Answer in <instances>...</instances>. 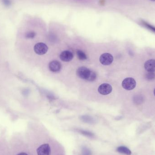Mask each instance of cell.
<instances>
[{
  "mask_svg": "<svg viewBox=\"0 0 155 155\" xmlns=\"http://www.w3.org/2000/svg\"><path fill=\"white\" fill-rule=\"evenodd\" d=\"M76 74L80 78L88 81H94L97 78V74L94 71L84 66L78 69Z\"/></svg>",
  "mask_w": 155,
  "mask_h": 155,
  "instance_id": "obj_1",
  "label": "cell"
},
{
  "mask_svg": "<svg viewBox=\"0 0 155 155\" xmlns=\"http://www.w3.org/2000/svg\"><path fill=\"white\" fill-rule=\"evenodd\" d=\"M136 82L132 78H125L122 82V86L124 89L127 90H133L135 87Z\"/></svg>",
  "mask_w": 155,
  "mask_h": 155,
  "instance_id": "obj_2",
  "label": "cell"
},
{
  "mask_svg": "<svg viewBox=\"0 0 155 155\" xmlns=\"http://www.w3.org/2000/svg\"><path fill=\"white\" fill-rule=\"evenodd\" d=\"M48 50V48L47 45L43 43H38L34 46L35 52L39 55L45 54Z\"/></svg>",
  "mask_w": 155,
  "mask_h": 155,
  "instance_id": "obj_3",
  "label": "cell"
},
{
  "mask_svg": "<svg viewBox=\"0 0 155 155\" xmlns=\"http://www.w3.org/2000/svg\"><path fill=\"white\" fill-rule=\"evenodd\" d=\"M114 58L112 54L109 53H104L100 56L99 61L100 63L104 65H108L113 62Z\"/></svg>",
  "mask_w": 155,
  "mask_h": 155,
  "instance_id": "obj_4",
  "label": "cell"
},
{
  "mask_svg": "<svg viewBox=\"0 0 155 155\" xmlns=\"http://www.w3.org/2000/svg\"><path fill=\"white\" fill-rule=\"evenodd\" d=\"M98 91L101 94L105 95L111 93L112 91V87L111 85L109 84L105 83L99 86Z\"/></svg>",
  "mask_w": 155,
  "mask_h": 155,
  "instance_id": "obj_5",
  "label": "cell"
},
{
  "mask_svg": "<svg viewBox=\"0 0 155 155\" xmlns=\"http://www.w3.org/2000/svg\"><path fill=\"white\" fill-rule=\"evenodd\" d=\"M38 155H50L51 153V147L48 144H45L38 147L37 150Z\"/></svg>",
  "mask_w": 155,
  "mask_h": 155,
  "instance_id": "obj_6",
  "label": "cell"
},
{
  "mask_svg": "<svg viewBox=\"0 0 155 155\" xmlns=\"http://www.w3.org/2000/svg\"><path fill=\"white\" fill-rule=\"evenodd\" d=\"M61 64L60 62L57 61H54L51 62L49 64V68L51 71L57 72L60 71L61 69Z\"/></svg>",
  "mask_w": 155,
  "mask_h": 155,
  "instance_id": "obj_7",
  "label": "cell"
},
{
  "mask_svg": "<svg viewBox=\"0 0 155 155\" xmlns=\"http://www.w3.org/2000/svg\"><path fill=\"white\" fill-rule=\"evenodd\" d=\"M60 59L64 62H69L71 61L74 58V54L70 51H65L60 54Z\"/></svg>",
  "mask_w": 155,
  "mask_h": 155,
  "instance_id": "obj_8",
  "label": "cell"
},
{
  "mask_svg": "<svg viewBox=\"0 0 155 155\" xmlns=\"http://www.w3.org/2000/svg\"><path fill=\"white\" fill-rule=\"evenodd\" d=\"M144 68L148 72H155V60H148L144 64Z\"/></svg>",
  "mask_w": 155,
  "mask_h": 155,
  "instance_id": "obj_9",
  "label": "cell"
},
{
  "mask_svg": "<svg viewBox=\"0 0 155 155\" xmlns=\"http://www.w3.org/2000/svg\"><path fill=\"white\" fill-rule=\"evenodd\" d=\"M117 151L120 153L127 155H131L132 154L131 151L126 147H119L117 148Z\"/></svg>",
  "mask_w": 155,
  "mask_h": 155,
  "instance_id": "obj_10",
  "label": "cell"
},
{
  "mask_svg": "<svg viewBox=\"0 0 155 155\" xmlns=\"http://www.w3.org/2000/svg\"><path fill=\"white\" fill-rule=\"evenodd\" d=\"M141 22L142 25L144 26L145 27L147 28V29L150 30V31L153 32L154 33H155V27H154V26H153V25H151L147 23V22L145 21H142Z\"/></svg>",
  "mask_w": 155,
  "mask_h": 155,
  "instance_id": "obj_11",
  "label": "cell"
},
{
  "mask_svg": "<svg viewBox=\"0 0 155 155\" xmlns=\"http://www.w3.org/2000/svg\"><path fill=\"white\" fill-rule=\"evenodd\" d=\"M77 55L78 59L81 61H84L87 59V56L85 54L80 50H78L77 51Z\"/></svg>",
  "mask_w": 155,
  "mask_h": 155,
  "instance_id": "obj_12",
  "label": "cell"
},
{
  "mask_svg": "<svg viewBox=\"0 0 155 155\" xmlns=\"http://www.w3.org/2000/svg\"><path fill=\"white\" fill-rule=\"evenodd\" d=\"M146 78L149 81H152L155 79V74L154 72H148L146 74Z\"/></svg>",
  "mask_w": 155,
  "mask_h": 155,
  "instance_id": "obj_13",
  "label": "cell"
},
{
  "mask_svg": "<svg viewBox=\"0 0 155 155\" xmlns=\"http://www.w3.org/2000/svg\"><path fill=\"white\" fill-rule=\"evenodd\" d=\"M143 98L141 96H137L135 97L134 98V102L137 104H142L143 103Z\"/></svg>",
  "mask_w": 155,
  "mask_h": 155,
  "instance_id": "obj_14",
  "label": "cell"
},
{
  "mask_svg": "<svg viewBox=\"0 0 155 155\" xmlns=\"http://www.w3.org/2000/svg\"><path fill=\"white\" fill-rule=\"evenodd\" d=\"M35 36V33L34 31H29L25 34V37L27 39H33Z\"/></svg>",
  "mask_w": 155,
  "mask_h": 155,
  "instance_id": "obj_15",
  "label": "cell"
},
{
  "mask_svg": "<svg viewBox=\"0 0 155 155\" xmlns=\"http://www.w3.org/2000/svg\"><path fill=\"white\" fill-rule=\"evenodd\" d=\"M80 132H81L82 134L86 136H87L88 137H93L94 136V134L91 132H88V131H83V130H81Z\"/></svg>",
  "mask_w": 155,
  "mask_h": 155,
  "instance_id": "obj_16",
  "label": "cell"
},
{
  "mask_svg": "<svg viewBox=\"0 0 155 155\" xmlns=\"http://www.w3.org/2000/svg\"><path fill=\"white\" fill-rule=\"evenodd\" d=\"M2 1L3 2L4 4L7 6L10 5L11 4L10 0H2Z\"/></svg>",
  "mask_w": 155,
  "mask_h": 155,
  "instance_id": "obj_17",
  "label": "cell"
},
{
  "mask_svg": "<svg viewBox=\"0 0 155 155\" xmlns=\"http://www.w3.org/2000/svg\"><path fill=\"white\" fill-rule=\"evenodd\" d=\"M17 155H27V154L25 153H19V154H18Z\"/></svg>",
  "mask_w": 155,
  "mask_h": 155,
  "instance_id": "obj_18",
  "label": "cell"
},
{
  "mask_svg": "<svg viewBox=\"0 0 155 155\" xmlns=\"http://www.w3.org/2000/svg\"><path fill=\"white\" fill-rule=\"evenodd\" d=\"M154 95H155V89H154Z\"/></svg>",
  "mask_w": 155,
  "mask_h": 155,
  "instance_id": "obj_19",
  "label": "cell"
},
{
  "mask_svg": "<svg viewBox=\"0 0 155 155\" xmlns=\"http://www.w3.org/2000/svg\"><path fill=\"white\" fill-rule=\"evenodd\" d=\"M152 1H153V2H155V0H151Z\"/></svg>",
  "mask_w": 155,
  "mask_h": 155,
  "instance_id": "obj_20",
  "label": "cell"
}]
</instances>
